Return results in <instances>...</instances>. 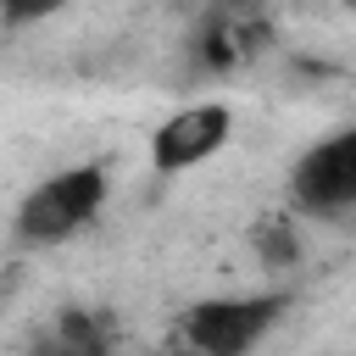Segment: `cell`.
I'll list each match as a JSON object with an SVG mask.
<instances>
[{
    "instance_id": "2",
    "label": "cell",
    "mask_w": 356,
    "mask_h": 356,
    "mask_svg": "<svg viewBox=\"0 0 356 356\" xmlns=\"http://www.w3.org/2000/svg\"><path fill=\"white\" fill-rule=\"evenodd\" d=\"M284 295H228V300H200L184 317V339L195 356H245L284 312Z\"/></svg>"
},
{
    "instance_id": "6",
    "label": "cell",
    "mask_w": 356,
    "mask_h": 356,
    "mask_svg": "<svg viewBox=\"0 0 356 356\" xmlns=\"http://www.w3.org/2000/svg\"><path fill=\"white\" fill-rule=\"evenodd\" d=\"M250 39H256L250 28H239L234 17L211 11V17L200 22V33H195V44H189V50H195V61H200L206 72H228V67L250 50Z\"/></svg>"
},
{
    "instance_id": "5",
    "label": "cell",
    "mask_w": 356,
    "mask_h": 356,
    "mask_svg": "<svg viewBox=\"0 0 356 356\" xmlns=\"http://www.w3.org/2000/svg\"><path fill=\"white\" fill-rule=\"evenodd\" d=\"M106 350H111V328H106V317L78 312V306H67V312L56 317V328L33 345V356H106Z\"/></svg>"
},
{
    "instance_id": "1",
    "label": "cell",
    "mask_w": 356,
    "mask_h": 356,
    "mask_svg": "<svg viewBox=\"0 0 356 356\" xmlns=\"http://www.w3.org/2000/svg\"><path fill=\"white\" fill-rule=\"evenodd\" d=\"M106 200V172L89 167H67L56 178H44L39 189H28V200L17 206V234L28 245H56L67 234H78Z\"/></svg>"
},
{
    "instance_id": "3",
    "label": "cell",
    "mask_w": 356,
    "mask_h": 356,
    "mask_svg": "<svg viewBox=\"0 0 356 356\" xmlns=\"http://www.w3.org/2000/svg\"><path fill=\"white\" fill-rule=\"evenodd\" d=\"M295 206L300 211H317V217H334L356 200V134H334L323 145H312L300 161H295Z\"/></svg>"
},
{
    "instance_id": "4",
    "label": "cell",
    "mask_w": 356,
    "mask_h": 356,
    "mask_svg": "<svg viewBox=\"0 0 356 356\" xmlns=\"http://www.w3.org/2000/svg\"><path fill=\"white\" fill-rule=\"evenodd\" d=\"M228 106L217 100H200V106H184L178 117H167L156 134H150V167L156 172H184V167H200L206 156H217L228 145Z\"/></svg>"
},
{
    "instance_id": "7",
    "label": "cell",
    "mask_w": 356,
    "mask_h": 356,
    "mask_svg": "<svg viewBox=\"0 0 356 356\" xmlns=\"http://www.w3.org/2000/svg\"><path fill=\"white\" fill-rule=\"evenodd\" d=\"M256 250H261V261L267 267H289L295 261V222H284V217H267L261 228H256Z\"/></svg>"
}]
</instances>
